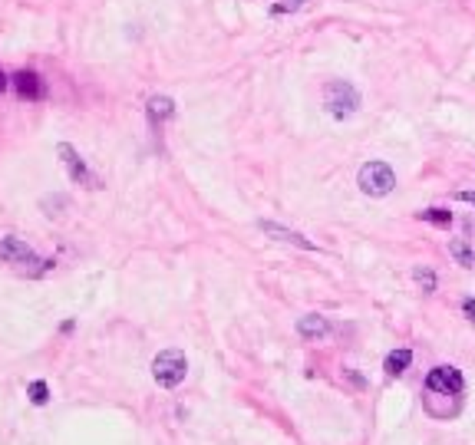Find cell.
Returning a JSON list of instances; mask_svg holds the SVG:
<instances>
[{"instance_id":"obj_20","label":"cell","mask_w":475,"mask_h":445,"mask_svg":"<svg viewBox=\"0 0 475 445\" xmlns=\"http://www.w3.org/2000/svg\"><path fill=\"white\" fill-rule=\"evenodd\" d=\"M7 83H11V79H7V73H4V69H0V93H4V89H7Z\"/></svg>"},{"instance_id":"obj_5","label":"cell","mask_w":475,"mask_h":445,"mask_svg":"<svg viewBox=\"0 0 475 445\" xmlns=\"http://www.w3.org/2000/svg\"><path fill=\"white\" fill-rule=\"evenodd\" d=\"M426 399H432V396H453V399H459L462 396V376H459V369L455 366H436L429 369V376H426Z\"/></svg>"},{"instance_id":"obj_18","label":"cell","mask_w":475,"mask_h":445,"mask_svg":"<svg viewBox=\"0 0 475 445\" xmlns=\"http://www.w3.org/2000/svg\"><path fill=\"white\" fill-rule=\"evenodd\" d=\"M462 314L475 324V297H465V300H462Z\"/></svg>"},{"instance_id":"obj_3","label":"cell","mask_w":475,"mask_h":445,"mask_svg":"<svg viewBox=\"0 0 475 445\" xmlns=\"http://www.w3.org/2000/svg\"><path fill=\"white\" fill-rule=\"evenodd\" d=\"M356 185H360L363 195L383 198L396 188V175H393V168L386 162H367L360 168V175H356Z\"/></svg>"},{"instance_id":"obj_1","label":"cell","mask_w":475,"mask_h":445,"mask_svg":"<svg viewBox=\"0 0 475 445\" xmlns=\"http://www.w3.org/2000/svg\"><path fill=\"white\" fill-rule=\"evenodd\" d=\"M324 106L334 119H350V116H356V109H360V93L346 79H330L324 86Z\"/></svg>"},{"instance_id":"obj_9","label":"cell","mask_w":475,"mask_h":445,"mask_svg":"<svg viewBox=\"0 0 475 445\" xmlns=\"http://www.w3.org/2000/svg\"><path fill=\"white\" fill-rule=\"evenodd\" d=\"M13 86L20 93L23 99H44V79L37 77L33 69H20L17 77H13Z\"/></svg>"},{"instance_id":"obj_17","label":"cell","mask_w":475,"mask_h":445,"mask_svg":"<svg viewBox=\"0 0 475 445\" xmlns=\"http://www.w3.org/2000/svg\"><path fill=\"white\" fill-rule=\"evenodd\" d=\"M344 380L350 383V386H353V390H363V386H367V380H363V376H360V373H356V369H350V366L344 369Z\"/></svg>"},{"instance_id":"obj_10","label":"cell","mask_w":475,"mask_h":445,"mask_svg":"<svg viewBox=\"0 0 475 445\" xmlns=\"http://www.w3.org/2000/svg\"><path fill=\"white\" fill-rule=\"evenodd\" d=\"M175 116V102L169 96H152L149 99V119L152 122H165Z\"/></svg>"},{"instance_id":"obj_11","label":"cell","mask_w":475,"mask_h":445,"mask_svg":"<svg viewBox=\"0 0 475 445\" xmlns=\"http://www.w3.org/2000/svg\"><path fill=\"white\" fill-rule=\"evenodd\" d=\"M410 363H412V353H410V350H393V353L386 357V363H383V369H386L389 376H403Z\"/></svg>"},{"instance_id":"obj_19","label":"cell","mask_w":475,"mask_h":445,"mask_svg":"<svg viewBox=\"0 0 475 445\" xmlns=\"http://www.w3.org/2000/svg\"><path fill=\"white\" fill-rule=\"evenodd\" d=\"M455 198H459V201H469V205H475V192H459Z\"/></svg>"},{"instance_id":"obj_2","label":"cell","mask_w":475,"mask_h":445,"mask_svg":"<svg viewBox=\"0 0 475 445\" xmlns=\"http://www.w3.org/2000/svg\"><path fill=\"white\" fill-rule=\"evenodd\" d=\"M185 373H188V359H185L182 350H162L159 357L152 359V376L165 390H175L185 380Z\"/></svg>"},{"instance_id":"obj_6","label":"cell","mask_w":475,"mask_h":445,"mask_svg":"<svg viewBox=\"0 0 475 445\" xmlns=\"http://www.w3.org/2000/svg\"><path fill=\"white\" fill-rule=\"evenodd\" d=\"M0 264H44L37 254H33V248L27 244V241L20 238H0ZM33 274V267H30Z\"/></svg>"},{"instance_id":"obj_8","label":"cell","mask_w":475,"mask_h":445,"mask_svg":"<svg viewBox=\"0 0 475 445\" xmlns=\"http://www.w3.org/2000/svg\"><path fill=\"white\" fill-rule=\"evenodd\" d=\"M258 228L264 231V234H271V238L284 241V244H297V248H304V251H313V241H307L304 234H297V231H291V228H281V225H274V221H261Z\"/></svg>"},{"instance_id":"obj_15","label":"cell","mask_w":475,"mask_h":445,"mask_svg":"<svg viewBox=\"0 0 475 445\" xmlns=\"http://www.w3.org/2000/svg\"><path fill=\"white\" fill-rule=\"evenodd\" d=\"M307 4H311V0H278V4L271 7V13H274V17H284V13H297L301 7H307Z\"/></svg>"},{"instance_id":"obj_4","label":"cell","mask_w":475,"mask_h":445,"mask_svg":"<svg viewBox=\"0 0 475 445\" xmlns=\"http://www.w3.org/2000/svg\"><path fill=\"white\" fill-rule=\"evenodd\" d=\"M56 155H60V162H63L70 182L83 185V188H103V185H99V175L89 172V165L79 159V152H76L70 142H60V145H56Z\"/></svg>"},{"instance_id":"obj_7","label":"cell","mask_w":475,"mask_h":445,"mask_svg":"<svg viewBox=\"0 0 475 445\" xmlns=\"http://www.w3.org/2000/svg\"><path fill=\"white\" fill-rule=\"evenodd\" d=\"M297 333L304 340H324V337H330V320L320 314H307L297 320Z\"/></svg>"},{"instance_id":"obj_16","label":"cell","mask_w":475,"mask_h":445,"mask_svg":"<svg viewBox=\"0 0 475 445\" xmlns=\"http://www.w3.org/2000/svg\"><path fill=\"white\" fill-rule=\"evenodd\" d=\"M412 277H416V281L422 284V291H426V293H432V291H436V274H432V271H426V267H419V271L412 274Z\"/></svg>"},{"instance_id":"obj_14","label":"cell","mask_w":475,"mask_h":445,"mask_svg":"<svg viewBox=\"0 0 475 445\" xmlns=\"http://www.w3.org/2000/svg\"><path fill=\"white\" fill-rule=\"evenodd\" d=\"M27 396H30L33 406H44V402L50 399V386H46L44 380H33L30 386H27Z\"/></svg>"},{"instance_id":"obj_12","label":"cell","mask_w":475,"mask_h":445,"mask_svg":"<svg viewBox=\"0 0 475 445\" xmlns=\"http://www.w3.org/2000/svg\"><path fill=\"white\" fill-rule=\"evenodd\" d=\"M449 254H453L455 264H462V267H475V251L465 244V241H449Z\"/></svg>"},{"instance_id":"obj_13","label":"cell","mask_w":475,"mask_h":445,"mask_svg":"<svg viewBox=\"0 0 475 445\" xmlns=\"http://www.w3.org/2000/svg\"><path fill=\"white\" fill-rule=\"evenodd\" d=\"M422 221H432V225H453V211H445V208H426V211H419Z\"/></svg>"}]
</instances>
